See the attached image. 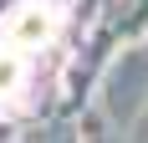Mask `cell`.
<instances>
[{
  "instance_id": "6da1fadb",
  "label": "cell",
  "mask_w": 148,
  "mask_h": 143,
  "mask_svg": "<svg viewBox=\"0 0 148 143\" xmlns=\"http://www.w3.org/2000/svg\"><path fill=\"white\" fill-rule=\"evenodd\" d=\"M66 26V0H21L0 15V113L21 107L36 82L41 56Z\"/></svg>"
}]
</instances>
